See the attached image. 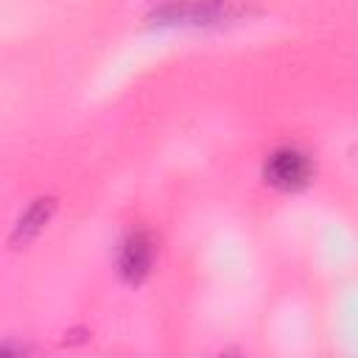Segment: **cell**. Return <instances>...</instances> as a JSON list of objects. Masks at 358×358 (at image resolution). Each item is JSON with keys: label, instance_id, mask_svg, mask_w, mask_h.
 Segmentation results:
<instances>
[{"label": "cell", "instance_id": "3", "mask_svg": "<svg viewBox=\"0 0 358 358\" xmlns=\"http://www.w3.org/2000/svg\"><path fill=\"white\" fill-rule=\"evenodd\" d=\"M157 257V241L148 229H131L120 246H117V274L129 285H140L154 266Z\"/></svg>", "mask_w": 358, "mask_h": 358}, {"label": "cell", "instance_id": "4", "mask_svg": "<svg viewBox=\"0 0 358 358\" xmlns=\"http://www.w3.org/2000/svg\"><path fill=\"white\" fill-rule=\"evenodd\" d=\"M53 213H56V199H53V196H39V199H34V201L22 210V215L14 221V229H11L8 243L17 246V249H22V246H28L31 241H36V238L45 232V227L50 224Z\"/></svg>", "mask_w": 358, "mask_h": 358}, {"label": "cell", "instance_id": "2", "mask_svg": "<svg viewBox=\"0 0 358 358\" xmlns=\"http://www.w3.org/2000/svg\"><path fill=\"white\" fill-rule=\"evenodd\" d=\"M313 176H316L313 157L294 143L277 145L263 159V182L271 185L274 190H282V193L305 190L313 182Z\"/></svg>", "mask_w": 358, "mask_h": 358}, {"label": "cell", "instance_id": "5", "mask_svg": "<svg viewBox=\"0 0 358 358\" xmlns=\"http://www.w3.org/2000/svg\"><path fill=\"white\" fill-rule=\"evenodd\" d=\"M28 347H20V344H0V355H17V352H25Z\"/></svg>", "mask_w": 358, "mask_h": 358}, {"label": "cell", "instance_id": "1", "mask_svg": "<svg viewBox=\"0 0 358 358\" xmlns=\"http://www.w3.org/2000/svg\"><path fill=\"white\" fill-rule=\"evenodd\" d=\"M249 17L241 0H168L148 14V25L157 28H224Z\"/></svg>", "mask_w": 358, "mask_h": 358}]
</instances>
